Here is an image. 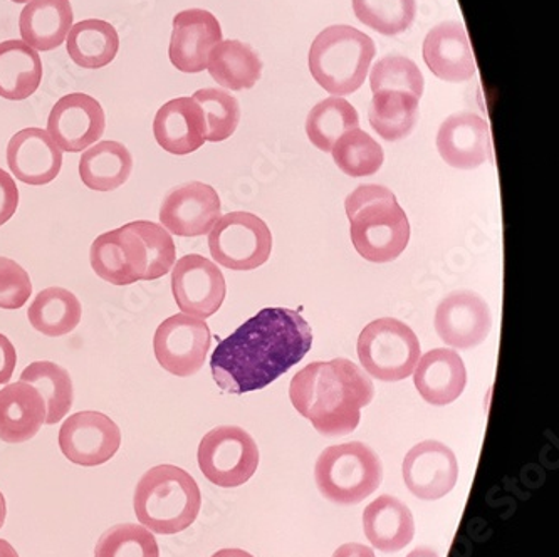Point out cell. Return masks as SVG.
Here are the masks:
<instances>
[{
  "label": "cell",
  "instance_id": "6da1fadb",
  "mask_svg": "<svg viewBox=\"0 0 559 557\" xmlns=\"http://www.w3.org/2000/svg\"><path fill=\"white\" fill-rule=\"evenodd\" d=\"M311 346V327L298 311L262 309L215 347L212 377L227 393L262 390L298 365Z\"/></svg>",
  "mask_w": 559,
  "mask_h": 557
},
{
  "label": "cell",
  "instance_id": "7a4b0ae2",
  "mask_svg": "<svg viewBox=\"0 0 559 557\" xmlns=\"http://www.w3.org/2000/svg\"><path fill=\"white\" fill-rule=\"evenodd\" d=\"M374 396L373 381L349 359L317 362L290 380L289 399L324 437H343L360 425L361 408Z\"/></svg>",
  "mask_w": 559,
  "mask_h": 557
},
{
  "label": "cell",
  "instance_id": "3957f363",
  "mask_svg": "<svg viewBox=\"0 0 559 557\" xmlns=\"http://www.w3.org/2000/svg\"><path fill=\"white\" fill-rule=\"evenodd\" d=\"M356 252L373 264L399 259L411 242V224L395 193L383 185H360L345 202Z\"/></svg>",
  "mask_w": 559,
  "mask_h": 557
},
{
  "label": "cell",
  "instance_id": "277c9868",
  "mask_svg": "<svg viewBox=\"0 0 559 557\" xmlns=\"http://www.w3.org/2000/svg\"><path fill=\"white\" fill-rule=\"evenodd\" d=\"M133 506L140 524L155 534L174 536L197 521L202 494L189 472L158 465L140 478Z\"/></svg>",
  "mask_w": 559,
  "mask_h": 557
},
{
  "label": "cell",
  "instance_id": "5b68a950",
  "mask_svg": "<svg viewBox=\"0 0 559 557\" xmlns=\"http://www.w3.org/2000/svg\"><path fill=\"white\" fill-rule=\"evenodd\" d=\"M374 55L377 48L367 34L352 26H331L312 43L309 69L324 91L340 98L364 86Z\"/></svg>",
  "mask_w": 559,
  "mask_h": 557
},
{
  "label": "cell",
  "instance_id": "8992f818",
  "mask_svg": "<svg viewBox=\"0 0 559 557\" xmlns=\"http://www.w3.org/2000/svg\"><path fill=\"white\" fill-rule=\"evenodd\" d=\"M314 478L324 499L340 506H355L382 485V460L361 442L328 447L318 457Z\"/></svg>",
  "mask_w": 559,
  "mask_h": 557
},
{
  "label": "cell",
  "instance_id": "52a82bcc",
  "mask_svg": "<svg viewBox=\"0 0 559 557\" xmlns=\"http://www.w3.org/2000/svg\"><path fill=\"white\" fill-rule=\"evenodd\" d=\"M420 356L417 334L399 319H374L358 337V358L365 371L386 383L412 377Z\"/></svg>",
  "mask_w": 559,
  "mask_h": 557
},
{
  "label": "cell",
  "instance_id": "ba28073f",
  "mask_svg": "<svg viewBox=\"0 0 559 557\" xmlns=\"http://www.w3.org/2000/svg\"><path fill=\"white\" fill-rule=\"evenodd\" d=\"M209 249L222 268L254 271L270 261L273 234L258 215L230 212L209 232Z\"/></svg>",
  "mask_w": 559,
  "mask_h": 557
},
{
  "label": "cell",
  "instance_id": "9c48e42d",
  "mask_svg": "<svg viewBox=\"0 0 559 557\" xmlns=\"http://www.w3.org/2000/svg\"><path fill=\"white\" fill-rule=\"evenodd\" d=\"M199 467L212 484L234 489L251 481L259 467L254 438L239 427H217L199 446Z\"/></svg>",
  "mask_w": 559,
  "mask_h": 557
},
{
  "label": "cell",
  "instance_id": "30bf717a",
  "mask_svg": "<svg viewBox=\"0 0 559 557\" xmlns=\"http://www.w3.org/2000/svg\"><path fill=\"white\" fill-rule=\"evenodd\" d=\"M212 334L205 319L175 315L165 319L155 337L156 362L174 377L187 378L199 374L211 352Z\"/></svg>",
  "mask_w": 559,
  "mask_h": 557
},
{
  "label": "cell",
  "instance_id": "8fae6325",
  "mask_svg": "<svg viewBox=\"0 0 559 557\" xmlns=\"http://www.w3.org/2000/svg\"><path fill=\"white\" fill-rule=\"evenodd\" d=\"M171 293L183 315L207 319L224 305L226 277L217 264L199 253H190L175 262L171 271Z\"/></svg>",
  "mask_w": 559,
  "mask_h": 557
},
{
  "label": "cell",
  "instance_id": "7c38bea8",
  "mask_svg": "<svg viewBox=\"0 0 559 557\" xmlns=\"http://www.w3.org/2000/svg\"><path fill=\"white\" fill-rule=\"evenodd\" d=\"M120 447V427L105 413H74L59 430L62 455L81 467H98L109 462Z\"/></svg>",
  "mask_w": 559,
  "mask_h": 557
},
{
  "label": "cell",
  "instance_id": "4fadbf2b",
  "mask_svg": "<svg viewBox=\"0 0 559 557\" xmlns=\"http://www.w3.org/2000/svg\"><path fill=\"white\" fill-rule=\"evenodd\" d=\"M90 259L96 275L114 286H130L145 281L148 268L145 242L128 224L105 232L95 239Z\"/></svg>",
  "mask_w": 559,
  "mask_h": 557
},
{
  "label": "cell",
  "instance_id": "5bb4252c",
  "mask_svg": "<svg viewBox=\"0 0 559 557\" xmlns=\"http://www.w3.org/2000/svg\"><path fill=\"white\" fill-rule=\"evenodd\" d=\"M105 128V111L98 99L73 93L52 106L46 131L61 152L80 153L98 143Z\"/></svg>",
  "mask_w": 559,
  "mask_h": 557
},
{
  "label": "cell",
  "instance_id": "9a60e30c",
  "mask_svg": "<svg viewBox=\"0 0 559 557\" xmlns=\"http://www.w3.org/2000/svg\"><path fill=\"white\" fill-rule=\"evenodd\" d=\"M221 197L211 185L190 181L165 197L162 227L178 237L205 236L221 218Z\"/></svg>",
  "mask_w": 559,
  "mask_h": 557
},
{
  "label": "cell",
  "instance_id": "2e32d148",
  "mask_svg": "<svg viewBox=\"0 0 559 557\" xmlns=\"http://www.w3.org/2000/svg\"><path fill=\"white\" fill-rule=\"evenodd\" d=\"M405 485L421 500H439L457 484L459 462L449 447L437 440L415 446L404 460Z\"/></svg>",
  "mask_w": 559,
  "mask_h": 557
},
{
  "label": "cell",
  "instance_id": "e0dca14e",
  "mask_svg": "<svg viewBox=\"0 0 559 557\" xmlns=\"http://www.w3.org/2000/svg\"><path fill=\"white\" fill-rule=\"evenodd\" d=\"M492 315L483 297L471 291L452 293L436 312V331L447 346L473 349L489 336Z\"/></svg>",
  "mask_w": 559,
  "mask_h": 557
},
{
  "label": "cell",
  "instance_id": "ac0fdd59",
  "mask_svg": "<svg viewBox=\"0 0 559 557\" xmlns=\"http://www.w3.org/2000/svg\"><path fill=\"white\" fill-rule=\"evenodd\" d=\"M222 40L217 17L204 9H190L174 17L171 31V64L187 74L202 73L207 69L209 55Z\"/></svg>",
  "mask_w": 559,
  "mask_h": 557
},
{
  "label": "cell",
  "instance_id": "d6986e66",
  "mask_svg": "<svg viewBox=\"0 0 559 557\" xmlns=\"http://www.w3.org/2000/svg\"><path fill=\"white\" fill-rule=\"evenodd\" d=\"M437 149L452 168L474 170L492 155L489 125L476 112H455L440 125Z\"/></svg>",
  "mask_w": 559,
  "mask_h": 557
},
{
  "label": "cell",
  "instance_id": "ffe728a7",
  "mask_svg": "<svg viewBox=\"0 0 559 557\" xmlns=\"http://www.w3.org/2000/svg\"><path fill=\"white\" fill-rule=\"evenodd\" d=\"M425 64L439 80L464 83L476 76L473 46L462 22H442L433 27L424 43Z\"/></svg>",
  "mask_w": 559,
  "mask_h": 557
},
{
  "label": "cell",
  "instance_id": "44dd1931",
  "mask_svg": "<svg viewBox=\"0 0 559 557\" xmlns=\"http://www.w3.org/2000/svg\"><path fill=\"white\" fill-rule=\"evenodd\" d=\"M8 165L22 183L43 187L56 180L62 167V152L48 131L26 128L11 138Z\"/></svg>",
  "mask_w": 559,
  "mask_h": 557
},
{
  "label": "cell",
  "instance_id": "7402d4cb",
  "mask_svg": "<svg viewBox=\"0 0 559 557\" xmlns=\"http://www.w3.org/2000/svg\"><path fill=\"white\" fill-rule=\"evenodd\" d=\"M153 134L165 152L190 155L207 142L204 109L193 98L171 99L156 112Z\"/></svg>",
  "mask_w": 559,
  "mask_h": 557
},
{
  "label": "cell",
  "instance_id": "603a6c76",
  "mask_svg": "<svg viewBox=\"0 0 559 557\" xmlns=\"http://www.w3.org/2000/svg\"><path fill=\"white\" fill-rule=\"evenodd\" d=\"M414 383L421 399L430 405H451L464 393L467 369L454 349L437 347L418 359Z\"/></svg>",
  "mask_w": 559,
  "mask_h": 557
},
{
  "label": "cell",
  "instance_id": "cb8c5ba5",
  "mask_svg": "<svg viewBox=\"0 0 559 557\" xmlns=\"http://www.w3.org/2000/svg\"><path fill=\"white\" fill-rule=\"evenodd\" d=\"M46 424V402L31 384L17 381L0 390V440L27 442Z\"/></svg>",
  "mask_w": 559,
  "mask_h": 557
},
{
  "label": "cell",
  "instance_id": "d4e9b609",
  "mask_svg": "<svg viewBox=\"0 0 559 557\" xmlns=\"http://www.w3.org/2000/svg\"><path fill=\"white\" fill-rule=\"evenodd\" d=\"M73 19L70 0H29L22 9L19 31L27 46L48 52L64 43Z\"/></svg>",
  "mask_w": 559,
  "mask_h": 557
},
{
  "label": "cell",
  "instance_id": "484cf974",
  "mask_svg": "<svg viewBox=\"0 0 559 557\" xmlns=\"http://www.w3.org/2000/svg\"><path fill=\"white\" fill-rule=\"evenodd\" d=\"M364 529L374 549L399 553L414 540V515L396 497H378L365 509Z\"/></svg>",
  "mask_w": 559,
  "mask_h": 557
},
{
  "label": "cell",
  "instance_id": "4316f807",
  "mask_svg": "<svg viewBox=\"0 0 559 557\" xmlns=\"http://www.w3.org/2000/svg\"><path fill=\"white\" fill-rule=\"evenodd\" d=\"M43 62L36 49L24 40L0 43V96L9 102H24L39 90Z\"/></svg>",
  "mask_w": 559,
  "mask_h": 557
},
{
  "label": "cell",
  "instance_id": "83f0119b",
  "mask_svg": "<svg viewBox=\"0 0 559 557\" xmlns=\"http://www.w3.org/2000/svg\"><path fill=\"white\" fill-rule=\"evenodd\" d=\"M133 170V158L127 146L118 142H99L90 146L80 159V177L87 189L114 192L127 183Z\"/></svg>",
  "mask_w": 559,
  "mask_h": 557
},
{
  "label": "cell",
  "instance_id": "f1b7e54d",
  "mask_svg": "<svg viewBox=\"0 0 559 557\" xmlns=\"http://www.w3.org/2000/svg\"><path fill=\"white\" fill-rule=\"evenodd\" d=\"M207 69L222 87L243 91L261 80L262 61L249 44L221 40L209 55Z\"/></svg>",
  "mask_w": 559,
  "mask_h": 557
},
{
  "label": "cell",
  "instance_id": "f546056e",
  "mask_svg": "<svg viewBox=\"0 0 559 557\" xmlns=\"http://www.w3.org/2000/svg\"><path fill=\"white\" fill-rule=\"evenodd\" d=\"M66 46L74 64L86 69H102L117 58L120 37L109 22L87 19L71 27L66 37Z\"/></svg>",
  "mask_w": 559,
  "mask_h": 557
},
{
  "label": "cell",
  "instance_id": "4dcf8cb0",
  "mask_svg": "<svg viewBox=\"0 0 559 557\" xmlns=\"http://www.w3.org/2000/svg\"><path fill=\"white\" fill-rule=\"evenodd\" d=\"M81 316H83V308L80 299L62 287H48L40 291L27 311V318L34 330L49 337H61L73 333L80 324Z\"/></svg>",
  "mask_w": 559,
  "mask_h": 557
},
{
  "label": "cell",
  "instance_id": "1f68e13d",
  "mask_svg": "<svg viewBox=\"0 0 559 557\" xmlns=\"http://www.w3.org/2000/svg\"><path fill=\"white\" fill-rule=\"evenodd\" d=\"M417 96L402 91L373 93L368 118L371 128L386 142H400L414 131L418 120Z\"/></svg>",
  "mask_w": 559,
  "mask_h": 557
},
{
  "label": "cell",
  "instance_id": "d6a6232c",
  "mask_svg": "<svg viewBox=\"0 0 559 557\" xmlns=\"http://www.w3.org/2000/svg\"><path fill=\"white\" fill-rule=\"evenodd\" d=\"M22 383L39 391L46 402V424L61 422L73 406L74 390L70 374L52 362H36L24 368Z\"/></svg>",
  "mask_w": 559,
  "mask_h": 557
},
{
  "label": "cell",
  "instance_id": "836d02e7",
  "mask_svg": "<svg viewBox=\"0 0 559 557\" xmlns=\"http://www.w3.org/2000/svg\"><path fill=\"white\" fill-rule=\"evenodd\" d=\"M360 127V116L355 106L346 99L333 96L318 103L306 120V134L309 142L321 152H331L340 137Z\"/></svg>",
  "mask_w": 559,
  "mask_h": 557
},
{
  "label": "cell",
  "instance_id": "e575fe53",
  "mask_svg": "<svg viewBox=\"0 0 559 557\" xmlns=\"http://www.w3.org/2000/svg\"><path fill=\"white\" fill-rule=\"evenodd\" d=\"M331 153H333L334 164L338 165L340 170L348 177L355 178L370 177V175L377 174L385 159L382 146L378 145L373 138L361 131L360 128L340 137Z\"/></svg>",
  "mask_w": 559,
  "mask_h": 557
},
{
  "label": "cell",
  "instance_id": "d590c367",
  "mask_svg": "<svg viewBox=\"0 0 559 557\" xmlns=\"http://www.w3.org/2000/svg\"><path fill=\"white\" fill-rule=\"evenodd\" d=\"M353 11L370 29L396 36L411 29L417 4L415 0H353Z\"/></svg>",
  "mask_w": 559,
  "mask_h": 557
},
{
  "label": "cell",
  "instance_id": "8d00e7d4",
  "mask_svg": "<svg viewBox=\"0 0 559 557\" xmlns=\"http://www.w3.org/2000/svg\"><path fill=\"white\" fill-rule=\"evenodd\" d=\"M192 98L204 109L207 142H226L227 138L236 133L240 121V106L230 93L207 87L197 91Z\"/></svg>",
  "mask_w": 559,
  "mask_h": 557
},
{
  "label": "cell",
  "instance_id": "74e56055",
  "mask_svg": "<svg viewBox=\"0 0 559 557\" xmlns=\"http://www.w3.org/2000/svg\"><path fill=\"white\" fill-rule=\"evenodd\" d=\"M95 557H160L155 536L136 524H120L99 537Z\"/></svg>",
  "mask_w": 559,
  "mask_h": 557
},
{
  "label": "cell",
  "instance_id": "f35d334b",
  "mask_svg": "<svg viewBox=\"0 0 559 557\" xmlns=\"http://www.w3.org/2000/svg\"><path fill=\"white\" fill-rule=\"evenodd\" d=\"M371 91H402L418 99L424 95V74L412 59L405 56H386L371 69Z\"/></svg>",
  "mask_w": 559,
  "mask_h": 557
},
{
  "label": "cell",
  "instance_id": "ab89813d",
  "mask_svg": "<svg viewBox=\"0 0 559 557\" xmlns=\"http://www.w3.org/2000/svg\"><path fill=\"white\" fill-rule=\"evenodd\" d=\"M128 225L145 242L146 253H148L145 281H155V278L167 275L174 269L175 261H177V249H175L170 232L162 225L148 221L130 222Z\"/></svg>",
  "mask_w": 559,
  "mask_h": 557
},
{
  "label": "cell",
  "instance_id": "60d3db41",
  "mask_svg": "<svg viewBox=\"0 0 559 557\" xmlns=\"http://www.w3.org/2000/svg\"><path fill=\"white\" fill-rule=\"evenodd\" d=\"M33 294V283L26 269L12 259L0 258V309H21Z\"/></svg>",
  "mask_w": 559,
  "mask_h": 557
},
{
  "label": "cell",
  "instance_id": "b9f144b4",
  "mask_svg": "<svg viewBox=\"0 0 559 557\" xmlns=\"http://www.w3.org/2000/svg\"><path fill=\"white\" fill-rule=\"evenodd\" d=\"M19 206V189L14 178L0 168V227L8 224Z\"/></svg>",
  "mask_w": 559,
  "mask_h": 557
},
{
  "label": "cell",
  "instance_id": "7bdbcfd3",
  "mask_svg": "<svg viewBox=\"0 0 559 557\" xmlns=\"http://www.w3.org/2000/svg\"><path fill=\"white\" fill-rule=\"evenodd\" d=\"M17 365V352L8 336L0 333V384H8Z\"/></svg>",
  "mask_w": 559,
  "mask_h": 557
},
{
  "label": "cell",
  "instance_id": "ee69618b",
  "mask_svg": "<svg viewBox=\"0 0 559 557\" xmlns=\"http://www.w3.org/2000/svg\"><path fill=\"white\" fill-rule=\"evenodd\" d=\"M333 557H377L371 547L364 544L348 543L334 550Z\"/></svg>",
  "mask_w": 559,
  "mask_h": 557
},
{
  "label": "cell",
  "instance_id": "f6af8a7d",
  "mask_svg": "<svg viewBox=\"0 0 559 557\" xmlns=\"http://www.w3.org/2000/svg\"><path fill=\"white\" fill-rule=\"evenodd\" d=\"M212 557H254L252 554L246 553L242 549H221Z\"/></svg>",
  "mask_w": 559,
  "mask_h": 557
},
{
  "label": "cell",
  "instance_id": "bcb514c9",
  "mask_svg": "<svg viewBox=\"0 0 559 557\" xmlns=\"http://www.w3.org/2000/svg\"><path fill=\"white\" fill-rule=\"evenodd\" d=\"M407 557H440L437 550L430 549V547H418V549L412 550Z\"/></svg>",
  "mask_w": 559,
  "mask_h": 557
},
{
  "label": "cell",
  "instance_id": "7dc6e473",
  "mask_svg": "<svg viewBox=\"0 0 559 557\" xmlns=\"http://www.w3.org/2000/svg\"><path fill=\"white\" fill-rule=\"evenodd\" d=\"M0 557H19V554L8 541L0 540Z\"/></svg>",
  "mask_w": 559,
  "mask_h": 557
},
{
  "label": "cell",
  "instance_id": "c3c4849f",
  "mask_svg": "<svg viewBox=\"0 0 559 557\" xmlns=\"http://www.w3.org/2000/svg\"><path fill=\"white\" fill-rule=\"evenodd\" d=\"M5 515H8V507H5L4 496H2V493H0V529H2V525H4Z\"/></svg>",
  "mask_w": 559,
  "mask_h": 557
},
{
  "label": "cell",
  "instance_id": "681fc988",
  "mask_svg": "<svg viewBox=\"0 0 559 557\" xmlns=\"http://www.w3.org/2000/svg\"><path fill=\"white\" fill-rule=\"evenodd\" d=\"M11 2H15V4H27L29 0H11Z\"/></svg>",
  "mask_w": 559,
  "mask_h": 557
}]
</instances>
